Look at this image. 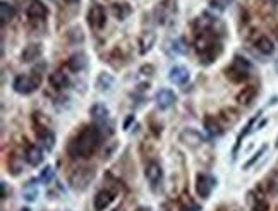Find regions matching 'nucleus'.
Wrapping results in <instances>:
<instances>
[{"instance_id":"1","label":"nucleus","mask_w":278,"mask_h":211,"mask_svg":"<svg viewBox=\"0 0 278 211\" xmlns=\"http://www.w3.org/2000/svg\"><path fill=\"white\" fill-rule=\"evenodd\" d=\"M100 143H102V130L98 129V126H86L69 143L67 153L72 160L89 158L98 149Z\"/></svg>"},{"instance_id":"2","label":"nucleus","mask_w":278,"mask_h":211,"mask_svg":"<svg viewBox=\"0 0 278 211\" xmlns=\"http://www.w3.org/2000/svg\"><path fill=\"white\" fill-rule=\"evenodd\" d=\"M196 50L197 55H199V62L203 65H210L213 63L220 55H222V43L216 40L215 33L212 31H203L199 33L196 40Z\"/></svg>"},{"instance_id":"3","label":"nucleus","mask_w":278,"mask_h":211,"mask_svg":"<svg viewBox=\"0 0 278 211\" xmlns=\"http://www.w3.org/2000/svg\"><path fill=\"white\" fill-rule=\"evenodd\" d=\"M93 177H95V170L89 169V167H79L69 175V184H71L72 189L85 190L91 184Z\"/></svg>"},{"instance_id":"4","label":"nucleus","mask_w":278,"mask_h":211,"mask_svg":"<svg viewBox=\"0 0 278 211\" xmlns=\"http://www.w3.org/2000/svg\"><path fill=\"white\" fill-rule=\"evenodd\" d=\"M40 86V76H28L22 74L18 76L12 83V88L19 95H31L33 91H36Z\"/></svg>"},{"instance_id":"5","label":"nucleus","mask_w":278,"mask_h":211,"mask_svg":"<svg viewBox=\"0 0 278 211\" xmlns=\"http://www.w3.org/2000/svg\"><path fill=\"white\" fill-rule=\"evenodd\" d=\"M88 24L91 29H103L107 24V12L105 7L100 4H93L88 11Z\"/></svg>"},{"instance_id":"6","label":"nucleus","mask_w":278,"mask_h":211,"mask_svg":"<svg viewBox=\"0 0 278 211\" xmlns=\"http://www.w3.org/2000/svg\"><path fill=\"white\" fill-rule=\"evenodd\" d=\"M215 186H216V179L210 175V173H197L196 175V192L197 196L203 197V199L210 197V194L215 189Z\"/></svg>"},{"instance_id":"7","label":"nucleus","mask_w":278,"mask_h":211,"mask_svg":"<svg viewBox=\"0 0 278 211\" xmlns=\"http://www.w3.org/2000/svg\"><path fill=\"white\" fill-rule=\"evenodd\" d=\"M179 141L182 145H186L187 148H199V146L204 145V137L196 129H184L179 134Z\"/></svg>"},{"instance_id":"8","label":"nucleus","mask_w":278,"mask_h":211,"mask_svg":"<svg viewBox=\"0 0 278 211\" xmlns=\"http://www.w3.org/2000/svg\"><path fill=\"white\" fill-rule=\"evenodd\" d=\"M35 132H36V137H38V141H40V145H42L46 151H52L53 146H55V132L45 126H38V124H36Z\"/></svg>"},{"instance_id":"9","label":"nucleus","mask_w":278,"mask_h":211,"mask_svg":"<svg viewBox=\"0 0 278 211\" xmlns=\"http://www.w3.org/2000/svg\"><path fill=\"white\" fill-rule=\"evenodd\" d=\"M175 12V2L173 0H162L155 9V16H156V21L165 24L167 19L172 18V14Z\"/></svg>"},{"instance_id":"10","label":"nucleus","mask_w":278,"mask_h":211,"mask_svg":"<svg viewBox=\"0 0 278 211\" xmlns=\"http://www.w3.org/2000/svg\"><path fill=\"white\" fill-rule=\"evenodd\" d=\"M26 12H28V18L31 19V21H45V18L48 16V9H46V5L43 4V2H40V0H31Z\"/></svg>"},{"instance_id":"11","label":"nucleus","mask_w":278,"mask_h":211,"mask_svg":"<svg viewBox=\"0 0 278 211\" xmlns=\"http://www.w3.org/2000/svg\"><path fill=\"white\" fill-rule=\"evenodd\" d=\"M155 102H156V106H158V108L167 110L177 102V96H175V93H173L172 89L163 88L155 95Z\"/></svg>"},{"instance_id":"12","label":"nucleus","mask_w":278,"mask_h":211,"mask_svg":"<svg viewBox=\"0 0 278 211\" xmlns=\"http://www.w3.org/2000/svg\"><path fill=\"white\" fill-rule=\"evenodd\" d=\"M89 115L91 119L96 122V126H105L110 119V112L103 103H95V105L89 108Z\"/></svg>"},{"instance_id":"13","label":"nucleus","mask_w":278,"mask_h":211,"mask_svg":"<svg viewBox=\"0 0 278 211\" xmlns=\"http://www.w3.org/2000/svg\"><path fill=\"white\" fill-rule=\"evenodd\" d=\"M225 76H227V79L232 83H242L249 78V70L232 62V65L225 69Z\"/></svg>"},{"instance_id":"14","label":"nucleus","mask_w":278,"mask_h":211,"mask_svg":"<svg viewBox=\"0 0 278 211\" xmlns=\"http://www.w3.org/2000/svg\"><path fill=\"white\" fill-rule=\"evenodd\" d=\"M145 177L148 179V182L150 184H158L160 180H162V177H163V169H162V165H160L158 162H150L148 165H146V169H145Z\"/></svg>"},{"instance_id":"15","label":"nucleus","mask_w":278,"mask_h":211,"mask_svg":"<svg viewBox=\"0 0 278 211\" xmlns=\"http://www.w3.org/2000/svg\"><path fill=\"white\" fill-rule=\"evenodd\" d=\"M48 83L53 89L62 91V89H65L67 86H69V83L71 81H69V76H67L65 72H62V70H55V72H52V74L48 76Z\"/></svg>"},{"instance_id":"16","label":"nucleus","mask_w":278,"mask_h":211,"mask_svg":"<svg viewBox=\"0 0 278 211\" xmlns=\"http://www.w3.org/2000/svg\"><path fill=\"white\" fill-rule=\"evenodd\" d=\"M112 201H113V192L108 189H103V190H100V192H96L93 204H95L96 211H105L107 208L112 204Z\"/></svg>"},{"instance_id":"17","label":"nucleus","mask_w":278,"mask_h":211,"mask_svg":"<svg viewBox=\"0 0 278 211\" xmlns=\"http://www.w3.org/2000/svg\"><path fill=\"white\" fill-rule=\"evenodd\" d=\"M163 50H165L170 57H177V55L186 53L187 46H186V42H184L182 38H175V40H169V42H165Z\"/></svg>"},{"instance_id":"18","label":"nucleus","mask_w":278,"mask_h":211,"mask_svg":"<svg viewBox=\"0 0 278 211\" xmlns=\"http://www.w3.org/2000/svg\"><path fill=\"white\" fill-rule=\"evenodd\" d=\"M169 79L173 84H186V83L189 81V70L182 65H175L170 69Z\"/></svg>"},{"instance_id":"19","label":"nucleus","mask_w":278,"mask_h":211,"mask_svg":"<svg viewBox=\"0 0 278 211\" xmlns=\"http://www.w3.org/2000/svg\"><path fill=\"white\" fill-rule=\"evenodd\" d=\"M86 65H88V59H86V55L83 52L74 53V55H71L69 60H67V67L72 72H81V70L86 69Z\"/></svg>"},{"instance_id":"20","label":"nucleus","mask_w":278,"mask_h":211,"mask_svg":"<svg viewBox=\"0 0 278 211\" xmlns=\"http://www.w3.org/2000/svg\"><path fill=\"white\" fill-rule=\"evenodd\" d=\"M40 57H42V45H40V43H29L21 53V60L26 63L35 62V60H38Z\"/></svg>"},{"instance_id":"21","label":"nucleus","mask_w":278,"mask_h":211,"mask_svg":"<svg viewBox=\"0 0 278 211\" xmlns=\"http://www.w3.org/2000/svg\"><path fill=\"white\" fill-rule=\"evenodd\" d=\"M203 124H204V129H206V132L210 134L212 137H218V136H222V134H223V126L215 119V117L206 115V117H204V120H203Z\"/></svg>"},{"instance_id":"22","label":"nucleus","mask_w":278,"mask_h":211,"mask_svg":"<svg viewBox=\"0 0 278 211\" xmlns=\"http://www.w3.org/2000/svg\"><path fill=\"white\" fill-rule=\"evenodd\" d=\"M24 158L31 167H38V165H42V162H43V151L36 145H31L26 148Z\"/></svg>"},{"instance_id":"23","label":"nucleus","mask_w":278,"mask_h":211,"mask_svg":"<svg viewBox=\"0 0 278 211\" xmlns=\"http://www.w3.org/2000/svg\"><path fill=\"white\" fill-rule=\"evenodd\" d=\"M256 96H257L256 86H246V88H242V91H239V95H237V103H239V105L247 106L254 102Z\"/></svg>"},{"instance_id":"24","label":"nucleus","mask_w":278,"mask_h":211,"mask_svg":"<svg viewBox=\"0 0 278 211\" xmlns=\"http://www.w3.org/2000/svg\"><path fill=\"white\" fill-rule=\"evenodd\" d=\"M110 11H112V14L115 16L119 21H124V19H127L130 16V12H132V7H130L127 2H115V4H112Z\"/></svg>"},{"instance_id":"25","label":"nucleus","mask_w":278,"mask_h":211,"mask_svg":"<svg viewBox=\"0 0 278 211\" xmlns=\"http://www.w3.org/2000/svg\"><path fill=\"white\" fill-rule=\"evenodd\" d=\"M0 18H2V24H7V22H11L12 19L16 18V9L12 4H9V2H2L0 4Z\"/></svg>"},{"instance_id":"26","label":"nucleus","mask_w":278,"mask_h":211,"mask_svg":"<svg viewBox=\"0 0 278 211\" xmlns=\"http://www.w3.org/2000/svg\"><path fill=\"white\" fill-rule=\"evenodd\" d=\"M256 50L263 53V55H271L275 50L273 42H271L268 36H259V38L256 40Z\"/></svg>"},{"instance_id":"27","label":"nucleus","mask_w":278,"mask_h":211,"mask_svg":"<svg viewBox=\"0 0 278 211\" xmlns=\"http://www.w3.org/2000/svg\"><path fill=\"white\" fill-rule=\"evenodd\" d=\"M155 40H156V36H155V33H153V31L145 33V35L141 36V40H139V46H141V50H139V52H141L143 55H145V53H148L150 50H151Z\"/></svg>"},{"instance_id":"28","label":"nucleus","mask_w":278,"mask_h":211,"mask_svg":"<svg viewBox=\"0 0 278 211\" xmlns=\"http://www.w3.org/2000/svg\"><path fill=\"white\" fill-rule=\"evenodd\" d=\"M113 86V78L110 74H100L98 79H96V88L100 89V91H108L110 88Z\"/></svg>"},{"instance_id":"29","label":"nucleus","mask_w":278,"mask_h":211,"mask_svg":"<svg viewBox=\"0 0 278 211\" xmlns=\"http://www.w3.org/2000/svg\"><path fill=\"white\" fill-rule=\"evenodd\" d=\"M220 120H223L225 124H229V126H234V124L239 120V112L234 108H225L222 110V113H220Z\"/></svg>"},{"instance_id":"30","label":"nucleus","mask_w":278,"mask_h":211,"mask_svg":"<svg viewBox=\"0 0 278 211\" xmlns=\"http://www.w3.org/2000/svg\"><path fill=\"white\" fill-rule=\"evenodd\" d=\"M7 167H9V170H11L12 175H19V173H21V170H22L21 158H19L18 155H11V156H9V160H7Z\"/></svg>"},{"instance_id":"31","label":"nucleus","mask_w":278,"mask_h":211,"mask_svg":"<svg viewBox=\"0 0 278 211\" xmlns=\"http://www.w3.org/2000/svg\"><path fill=\"white\" fill-rule=\"evenodd\" d=\"M256 120H257V115H256V117H253V119H251L249 122H247V126L244 127V130H242V132L239 134V137H237V143H235V148H234V155H235V153H237V149L240 148V143H242V139H244V137H246L247 134L251 132V129H253V126H254V124H256Z\"/></svg>"},{"instance_id":"32","label":"nucleus","mask_w":278,"mask_h":211,"mask_svg":"<svg viewBox=\"0 0 278 211\" xmlns=\"http://www.w3.org/2000/svg\"><path fill=\"white\" fill-rule=\"evenodd\" d=\"M36 197H38V189L33 186V182H28V186H26V189H24V199L35 201Z\"/></svg>"},{"instance_id":"33","label":"nucleus","mask_w":278,"mask_h":211,"mask_svg":"<svg viewBox=\"0 0 278 211\" xmlns=\"http://www.w3.org/2000/svg\"><path fill=\"white\" fill-rule=\"evenodd\" d=\"M53 177H55L53 167H45L40 173V180H43V182H50V180H53Z\"/></svg>"},{"instance_id":"34","label":"nucleus","mask_w":278,"mask_h":211,"mask_svg":"<svg viewBox=\"0 0 278 211\" xmlns=\"http://www.w3.org/2000/svg\"><path fill=\"white\" fill-rule=\"evenodd\" d=\"M234 0H210V5L216 11H225L230 4H232Z\"/></svg>"},{"instance_id":"35","label":"nucleus","mask_w":278,"mask_h":211,"mask_svg":"<svg viewBox=\"0 0 278 211\" xmlns=\"http://www.w3.org/2000/svg\"><path fill=\"white\" fill-rule=\"evenodd\" d=\"M67 36H69V38H71V42H79L81 43L83 40H85V36H83V31H81V28H72L71 31L67 33Z\"/></svg>"},{"instance_id":"36","label":"nucleus","mask_w":278,"mask_h":211,"mask_svg":"<svg viewBox=\"0 0 278 211\" xmlns=\"http://www.w3.org/2000/svg\"><path fill=\"white\" fill-rule=\"evenodd\" d=\"M268 208H270V204H268L263 197H257L253 203V211H268Z\"/></svg>"},{"instance_id":"37","label":"nucleus","mask_w":278,"mask_h":211,"mask_svg":"<svg viewBox=\"0 0 278 211\" xmlns=\"http://www.w3.org/2000/svg\"><path fill=\"white\" fill-rule=\"evenodd\" d=\"M264 151H266V146H263V148H261V149H259V151H257V153H256V155H253V158H251V160H249V162H247V163H244V169H249V167H251V165H254V163H256V162H257V160H259V156H261V155H263V153H264Z\"/></svg>"},{"instance_id":"38","label":"nucleus","mask_w":278,"mask_h":211,"mask_svg":"<svg viewBox=\"0 0 278 211\" xmlns=\"http://www.w3.org/2000/svg\"><path fill=\"white\" fill-rule=\"evenodd\" d=\"M139 72H141L143 76H151L153 72H155V67H153L151 63H146V65H143L141 69H139Z\"/></svg>"},{"instance_id":"39","label":"nucleus","mask_w":278,"mask_h":211,"mask_svg":"<svg viewBox=\"0 0 278 211\" xmlns=\"http://www.w3.org/2000/svg\"><path fill=\"white\" fill-rule=\"evenodd\" d=\"M2 199H7V184L2 182Z\"/></svg>"},{"instance_id":"40","label":"nucleus","mask_w":278,"mask_h":211,"mask_svg":"<svg viewBox=\"0 0 278 211\" xmlns=\"http://www.w3.org/2000/svg\"><path fill=\"white\" fill-rule=\"evenodd\" d=\"M130 122H134V115H129L127 117V120H126V124H124V129H129V126H130Z\"/></svg>"},{"instance_id":"41","label":"nucleus","mask_w":278,"mask_h":211,"mask_svg":"<svg viewBox=\"0 0 278 211\" xmlns=\"http://www.w3.org/2000/svg\"><path fill=\"white\" fill-rule=\"evenodd\" d=\"M136 211H151V208H148V206H139Z\"/></svg>"},{"instance_id":"42","label":"nucleus","mask_w":278,"mask_h":211,"mask_svg":"<svg viewBox=\"0 0 278 211\" xmlns=\"http://www.w3.org/2000/svg\"><path fill=\"white\" fill-rule=\"evenodd\" d=\"M67 4H76V2H79V0H65Z\"/></svg>"},{"instance_id":"43","label":"nucleus","mask_w":278,"mask_h":211,"mask_svg":"<svg viewBox=\"0 0 278 211\" xmlns=\"http://www.w3.org/2000/svg\"><path fill=\"white\" fill-rule=\"evenodd\" d=\"M21 211H31V210H29V208H22Z\"/></svg>"},{"instance_id":"44","label":"nucleus","mask_w":278,"mask_h":211,"mask_svg":"<svg viewBox=\"0 0 278 211\" xmlns=\"http://www.w3.org/2000/svg\"><path fill=\"white\" fill-rule=\"evenodd\" d=\"M275 67H277V70H278V60H277V62H275Z\"/></svg>"},{"instance_id":"45","label":"nucleus","mask_w":278,"mask_h":211,"mask_svg":"<svg viewBox=\"0 0 278 211\" xmlns=\"http://www.w3.org/2000/svg\"><path fill=\"white\" fill-rule=\"evenodd\" d=\"M270 2H273V4H277V2H278V0H270Z\"/></svg>"},{"instance_id":"46","label":"nucleus","mask_w":278,"mask_h":211,"mask_svg":"<svg viewBox=\"0 0 278 211\" xmlns=\"http://www.w3.org/2000/svg\"><path fill=\"white\" fill-rule=\"evenodd\" d=\"M277 148H278V139H277Z\"/></svg>"},{"instance_id":"47","label":"nucleus","mask_w":278,"mask_h":211,"mask_svg":"<svg viewBox=\"0 0 278 211\" xmlns=\"http://www.w3.org/2000/svg\"><path fill=\"white\" fill-rule=\"evenodd\" d=\"M115 211H124V210H115Z\"/></svg>"}]
</instances>
